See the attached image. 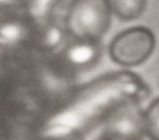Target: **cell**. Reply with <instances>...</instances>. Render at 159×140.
<instances>
[{
	"label": "cell",
	"instance_id": "1",
	"mask_svg": "<svg viewBox=\"0 0 159 140\" xmlns=\"http://www.w3.org/2000/svg\"><path fill=\"white\" fill-rule=\"evenodd\" d=\"M148 95V85L135 73L122 71L108 74L88 85L77 98L75 105L57 115L48 128V133L65 135L117 112L129 103L143 102Z\"/></svg>",
	"mask_w": 159,
	"mask_h": 140
},
{
	"label": "cell",
	"instance_id": "2",
	"mask_svg": "<svg viewBox=\"0 0 159 140\" xmlns=\"http://www.w3.org/2000/svg\"><path fill=\"white\" fill-rule=\"evenodd\" d=\"M111 0H75L68 9L66 28L76 40L98 42L112 19Z\"/></svg>",
	"mask_w": 159,
	"mask_h": 140
},
{
	"label": "cell",
	"instance_id": "3",
	"mask_svg": "<svg viewBox=\"0 0 159 140\" xmlns=\"http://www.w3.org/2000/svg\"><path fill=\"white\" fill-rule=\"evenodd\" d=\"M155 46V37L147 27H132L118 33L109 45V56L119 66L134 67L145 62Z\"/></svg>",
	"mask_w": 159,
	"mask_h": 140
},
{
	"label": "cell",
	"instance_id": "4",
	"mask_svg": "<svg viewBox=\"0 0 159 140\" xmlns=\"http://www.w3.org/2000/svg\"><path fill=\"white\" fill-rule=\"evenodd\" d=\"M107 134L142 140L144 136V109L140 108V102L129 103L114 112Z\"/></svg>",
	"mask_w": 159,
	"mask_h": 140
},
{
	"label": "cell",
	"instance_id": "5",
	"mask_svg": "<svg viewBox=\"0 0 159 140\" xmlns=\"http://www.w3.org/2000/svg\"><path fill=\"white\" fill-rule=\"evenodd\" d=\"M99 56V47L97 42L76 40L71 43L66 52V61L75 67H87L97 61Z\"/></svg>",
	"mask_w": 159,
	"mask_h": 140
},
{
	"label": "cell",
	"instance_id": "6",
	"mask_svg": "<svg viewBox=\"0 0 159 140\" xmlns=\"http://www.w3.org/2000/svg\"><path fill=\"white\" fill-rule=\"evenodd\" d=\"M147 5V0H111L112 12L120 20H134L139 17Z\"/></svg>",
	"mask_w": 159,
	"mask_h": 140
},
{
	"label": "cell",
	"instance_id": "7",
	"mask_svg": "<svg viewBox=\"0 0 159 140\" xmlns=\"http://www.w3.org/2000/svg\"><path fill=\"white\" fill-rule=\"evenodd\" d=\"M27 35V26L17 19H9L0 22V40L7 43L22 41Z\"/></svg>",
	"mask_w": 159,
	"mask_h": 140
},
{
	"label": "cell",
	"instance_id": "8",
	"mask_svg": "<svg viewBox=\"0 0 159 140\" xmlns=\"http://www.w3.org/2000/svg\"><path fill=\"white\" fill-rule=\"evenodd\" d=\"M144 135L149 140H159V97L144 109Z\"/></svg>",
	"mask_w": 159,
	"mask_h": 140
},
{
	"label": "cell",
	"instance_id": "9",
	"mask_svg": "<svg viewBox=\"0 0 159 140\" xmlns=\"http://www.w3.org/2000/svg\"><path fill=\"white\" fill-rule=\"evenodd\" d=\"M61 0H26L29 16L34 21L46 20Z\"/></svg>",
	"mask_w": 159,
	"mask_h": 140
},
{
	"label": "cell",
	"instance_id": "10",
	"mask_svg": "<svg viewBox=\"0 0 159 140\" xmlns=\"http://www.w3.org/2000/svg\"><path fill=\"white\" fill-rule=\"evenodd\" d=\"M62 38H63V30L58 25L51 24L43 31L42 43L47 48H55V47H57L61 43Z\"/></svg>",
	"mask_w": 159,
	"mask_h": 140
},
{
	"label": "cell",
	"instance_id": "11",
	"mask_svg": "<svg viewBox=\"0 0 159 140\" xmlns=\"http://www.w3.org/2000/svg\"><path fill=\"white\" fill-rule=\"evenodd\" d=\"M26 0H0V6H12L19 2H24Z\"/></svg>",
	"mask_w": 159,
	"mask_h": 140
},
{
	"label": "cell",
	"instance_id": "12",
	"mask_svg": "<svg viewBox=\"0 0 159 140\" xmlns=\"http://www.w3.org/2000/svg\"><path fill=\"white\" fill-rule=\"evenodd\" d=\"M104 140H134V139H129V138H124V136H119V135H113V134H107Z\"/></svg>",
	"mask_w": 159,
	"mask_h": 140
}]
</instances>
